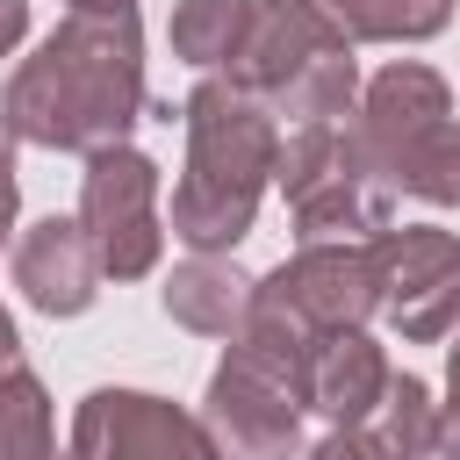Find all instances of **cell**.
<instances>
[{"label": "cell", "instance_id": "cell-8", "mask_svg": "<svg viewBox=\"0 0 460 460\" xmlns=\"http://www.w3.org/2000/svg\"><path fill=\"white\" fill-rule=\"evenodd\" d=\"M93 273H101V259H93V237L79 223H36V237L22 244V288L58 316L86 309Z\"/></svg>", "mask_w": 460, "mask_h": 460}, {"label": "cell", "instance_id": "cell-11", "mask_svg": "<svg viewBox=\"0 0 460 460\" xmlns=\"http://www.w3.org/2000/svg\"><path fill=\"white\" fill-rule=\"evenodd\" d=\"M244 22H252L244 0H187V7L172 14V43H180L194 65H208V58H230V43L244 36Z\"/></svg>", "mask_w": 460, "mask_h": 460}, {"label": "cell", "instance_id": "cell-15", "mask_svg": "<svg viewBox=\"0 0 460 460\" xmlns=\"http://www.w3.org/2000/svg\"><path fill=\"white\" fill-rule=\"evenodd\" d=\"M0 460H50V438H43V395L29 374L0 381Z\"/></svg>", "mask_w": 460, "mask_h": 460}, {"label": "cell", "instance_id": "cell-19", "mask_svg": "<svg viewBox=\"0 0 460 460\" xmlns=\"http://www.w3.org/2000/svg\"><path fill=\"white\" fill-rule=\"evenodd\" d=\"M316 460H374V453H367V446H345V438H331Z\"/></svg>", "mask_w": 460, "mask_h": 460}, {"label": "cell", "instance_id": "cell-14", "mask_svg": "<svg viewBox=\"0 0 460 460\" xmlns=\"http://www.w3.org/2000/svg\"><path fill=\"white\" fill-rule=\"evenodd\" d=\"M359 36H431L446 22V0H323Z\"/></svg>", "mask_w": 460, "mask_h": 460}, {"label": "cell", "instance_id": "cell-7", "mask_svg": "<svg viewBox=\"0 0 460 460\" xmlns=\"http://www.w3.org/2000/svg\"><path fill=\"white\" fill-rule=\"evenodd\" d=\"M216 424H223L230 460H280L295 446V410L280 402V381H266L252 395V374L244 367H223L216 374Z\"/></svg>", "mask_w": 460, "mask_h": 460}, {"label": "cell", "instance_id": "cell-13", "mask_svg": "<svg viewBox=\"0 0 460 460\" xmlns=\"http://www.w3.org/2000/svg\"><path fill=\"white\" fill-rule=\"evenodd\" d=\"M431 446V410H424V388L417 381H388V410L374 424V460H417Z\"/></svg>", "mask_w": 460, "mask_h": 460}, {"label": "cell", "instance_id": "cell-5", "mask_svg": "<svg viewBox=\"0 0 460 460\" xmlns=\"http://www.w3.org/2000/svg\"><path fill=\"white\" fill-rule=\"evenodd\" d=\"M374 288H388V309L402 331L431 338L460 309V252L431 230H410L402 244H388V266H374Z\"/></svg>", "mask_w": 460, "mask_h": 460}, {"label": "cell", "instance_id": "cell-17", "mask_svg": "<svg viewBox=\"0 0 460 460\" xmlns=\"http://www.w3.org/2000/svg\"><path fill=\"white\" fill-rule=\"evenodd\" d=\"M22 22H29V7H22V0H0V58H7V43L22 36Z\"/></svg>", "mask_w": 460, "mask_h": 460}, {"label": "cell", "instance_id": "cell-1", "mask_svg": "<svg viewBox=\"0 0 460 460\" xmlns=\"http://www.w3.org/2000/svg\"><path fill=\"white\" fill-rule=\"evenodd\" d=\"M137 101V29L129 14H72L43 58L14 79V129L36 144H108Z\"/></svg>", "mask_w": 460, "mask_h": 460}, {"label": "cell", "instance_id": "cell-16", "mask_svg": "<svg viewBox=\"0 0 460 460\" xmlns=\"http://www.w3.org/2000/svg\"><path fill=\"white\" fill-rule=\"evenodd\" d=\"M395 165H402V180H410L417 194H431V201H460V129L438 122V129H431L424 144H410Z\"/></svg>", "mask_w": 460, "mask_h": 460}, {"label": "cell", "instance_id": "cell-12", "mask_svg": "<svg viewBox=\"0 0 460 460\" xmlns=\"http://www.w3.org/2000/svg\"><path fill=\"white\" fill-rule=\"evenodd\" d=\"M237 273H223V266H187L172 288H165V309H180L187 323H201V331H230V316H237Z\"/></svg>", "mask_w": 460, "mask_h": 460}, {"label": "cell", "instance_id": "cell-4", "mask_svg": "<svg viewBox=\"0 0 460 460\" xmlns=\"http://www.w3.org/2000/svg\"><path fill=\"white\" fill-rule=\"evenodd\" d=\"M86 223H93V259L108 273H144L151 266V165L137 151H101L86 172Z\"/></svg>", "mask_w": 460, "mask_h": 460}, {"label": "cell", "instance_id": "cell-10", "mask_svg": "<svg viewBox=\"0 0 460 460\" xmlns=\"http://www.w3.org/2000/svg\"><path fill=\"white\" fill-rule=\"evenodd\" d=\"M381 388V359H374V345L367 338H323L316 345V359H309V395L331 410V417H367L374 395Z\"/></svg>", "mask_w": 460, "mask_h": 460}, {"label": "cell", "instance_id": "cell-6", "mask_svg": "<svg viewBox=\"0 0 460 460\" xmlns=\"http://www.w3.org/2000/svg\"><path fill=\"white\" fill-rule=\"evenodd\" d=\"M288 194H295V208H302V223L309 230H345V223H381V201L359 187V165H352V151L338 144V137H302L295 151H288Z\"/></svg>", "mask_w": 460, "mask_h": 460}, {"label": "cell", "instance_id": "cell-9", "mask_svg": "<svg viewBox=\"0 0 460 460\" xmlns=\"http://www.w3.org/2000/svg\"><path fill=\"white\" fill-rule=\"evenodd\" d=\"M367 302H374V266L352 252H302V266L273 280V309L323 316V323H345Z\"/></svg>", "mask_w": 460, "mask_h": 460}, {"label": "cell", "instance_id": "cell-20", "mask_svg": "<svg viewBox=\"0 0 460 460\" xmlns=\"http://www.w3.org/2000/svg\"><path fill=\"white\" fill-rule=\"evenodd\" d=\"M7 352H14V323L0 316V367H7Z\"/></svg>", "mask_w": 460, "mask_h": 460}, {"label": "cell", "instance_id": "cell-3", "mask_svg": "<svg viewBox=\"0 0 460 460\" xmlns=\"http://www.w3.org/2000/svg\"><path fill=\"white\" fill-rule=\"evenodd\" d=\"M72 460H216V446H208L187 417L158 410L151 395H115V388H101V395H86Z\"/></svg>", "mask_w": 460, "mask_h": 460}, {"label": "cell", "instance_id": "cell-2", "mask_svg": "<svg viewBox=\"0 0 460 460\" xmlns=\"http://www.w3.org/2000/svg\"><path fill=\"white\" fill-rule=\"evenodd\" d=\"M187 115H194V180L172 201V230L187 244H230L252 223V194H259V165H266V129L223 86H201Z\"/></svg>", "mask_w": 460, "mask_h": 460}, {"label": "cell", "instance_id": "cell-21", "mask_svg": "<svg viewBox=\"0 0 460 460\" xmlns=\"http://www.w3.org/2000/svg\"><path fill=\"white\" fill-rule=\"evenodd\" d=\"M453 388H460V352H453Z\"/></svg>", "mask_w": 460, "mask_h": 460}, {"label": "cell", "instance_id": "cell-18", "mask_svg": "<svg viewBox=\"0 0 460 460\" xmlns=\"http://www.w3.org/2000/svg\"><path fill=\"white\" fill-rule=\"evenodd\" d=\"M7 208H14V180H7V129H0V237H7Z\"/></svg>", "mask_w": 460, "mask_h": 460}]
</instances>
